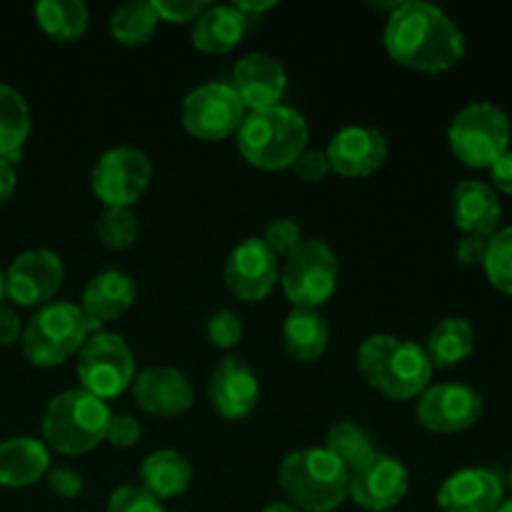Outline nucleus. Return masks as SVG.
<instances>
[{"label": "nucleus", "instance_id": "f257e3e1", "mask_svg": "<svg viewBox=\"0 0 512 512\" xmlns=\"http://www.w3.org/2000/svg\"><path fill=\"white\" fill-rule=\"evenodd\" d=\"M385 50L398 65L420 73H445L465 58V35L443 8L395 3L383 33Z\"/></svg>", "mask_w": 512, "mask_h": 512}, {"label": "nucleus", "instance_id": "f03ea898", "mask_svg": "<svg viewBox=\"0 0 512 512\" xmlns=\"http://www.w3.org/2000/svg\"><path fill=\"white\" fill-rule=\"evenodd\" d=\"M358 373L388 400L420 398L433 380V363L425 348L390 333H375L358 348Z\"/></svg>", "mask_w": 512, "mask_h": 512}, {"label": "nucleus", "instance_id": "7ed1b4c3", "mask_svg": "<svg viewBox=\"0 0 512 512\" xmlns=\"http://www.w3.org/2000/svg\"><path fill=\"white\" fill-rule=\"evenodd\" d=\"M278 483L295 510L333 512L348 500L350 473L325 448H305L285 455Z\"/></svg>", "mask_w": 512, "mask_h": 512}, {"label": "nucleus", "instance_id": "20e7f679", "mask_svg": "<svg viewBox=\"0 0 512 512\" xmlns=\"http://www.w3.org/2000/svg\"><path fill=\"white\" fill-rule=\"evenodd\" d=\"M238 150L253 168L285 170L308 145V123L298 110L278 105L258 113H245L238 130Z\"/></svg>", "mask_w": 512, "mask_h": 512}, {"label": "nucleus", "instance_id": "39448f33", "mask_svg": "<svg viewBox=\"0 0 512 512\" xmlns=\"http://www.w3.org/2000/svg\"><path fill=\"white\" fill-rule=\"evenodd\" d=\"M113 413L108 403L83 388L55 395L43 415V438L48 448L63 455H85L105 443Z\"/></svg>", "mask_w": 512, "mask_h": 512}, {"label": "nucleus", "instance_id": "423d86ee", "mask_svg": "<svg viewBox=\"0 0 512 512\" xmlns=\"http://www.w3.org/2000/svg\"><path fill=\"white\" fill-rule=\"evenodd\" d=\"M93 323L75 303H48L23 328V353L38 368H58L80 353L85 340L98 333Z\"/></svg>", "mask_w": 512, "mask_h": 512}, {"label": "nucleus", "instance_id": "0eeeda50", "mask_svg": "<svg viewBox=\"0 0 512 512\" xmlns=\"http://www.w3.org/2000/svg\"><path fill=\"white\" fill-rule=\"evenodd\" d=\"M510 140V115L488 100L465 105L448 128L450 153L473 170H488L500 155L508 153Z\"/></svg>", "mask_w": 512, "mask_h": 512}, {"label": "nucleus", "instance_id": "6e6552de", "mask_svg": "<svg viewBox=\"0 0 512 512\" xmlns=\"http://www.w3.org/2000/svg\"><path fill=\"white\" fill-rule=\"evenodd\" d=\"M338 258L325 240L310 238L303 240L293 253L285 258L280 270L285 298L293 308L318 310L328 303L338 290Z\"/></svg>", "mask_w": 512, "mask_h": 512}, {"label": "nucleus", "instance_id": "1a4fd4ad", "mask_svg": "<svg viewBox=\"0 0 512 512\" xmlns=\"http://www.w3.org/2000/svg\"><path fill=\"white\" fill-rule=\"evenodd\" d=\"M78 378L83 390L100 400H113L133 388L135 355L130 345L115 333L90 335L78 353Z\"/></svg>", "mask_w": 512, "mask_h": 512}, {"label": "nucleus", "instance_id": "9d476101", "mask_svg": "<svg viewBox=\"0 0 512 512\" xmlns=\"http://www.w3.org/2000/svg\"><path fill=\"white\" fill-rule=\"evenodd\" d=\"M180 120L195 140L220 143L230 135H238L245 108L230 83H205L185 95Z\"/></svg>", "mask_w": 512, "mask_h": 512}, {"label": "nucleus", "instance_id": "9b49d317", "mask_svg": "<svg viewBox=\"0 0 512 512\" xmlns=\"http://www.w3.org/2000/svg\"><path fill=\"white\" fill-rule=\"evenodd\" d=\"M153 180V163L140 148L120 145L100 155L90 173V188L105 208H130Z\"/></svg>", "mask_w": 512, "mask_h": 512}, {"label": "nucleus", "instance_id": "f8f14e48", "mask_svg": "<svg viewBox=\"0 0 512 512\" xmlns=\"http://www.w3.org/2000/svg\"><path fill=\"white\" fill-rule=\"evenodd\" d=\"M485 400L473 385L440 383L430 385L418 400V420L425 430L438 435L465 433L480 420Z\"/></svg>", "mask_w": 512, "mask_h": 512}, {"label": "nucleus", "instance_id": "ddd939ff", "mask_svg": "<svg viewBox=\"0 0 512 512\" xmlns=\"http://www.w3.org/2000/svg\"><path fill=\"white\" fill-rule=\"evenodd\" d=\"M410 490L408 468L398 458L375 453L360 468L350 473L348 498L368 512L398 508Z\"/></svg>", "mask_w": 512, "mask_h": 512}, {"label": "nucleus", "instance_id": "4468645a", "mask_svg": "<svg viewBox=\"0 0 512 512\" xmlns=\"http://www.w3.org/2000/svg\"><path fill=\"white\" fill-rule=\"evenodd\" d=\"M63 260L53 250H25L5 273V295L23 308H43L63 285Z\"/></svg>", "mask_w": 512, "mask_h": 512}, {"label": "nucleus", "instance_id": "2eb2a0df", "mask_svg": "<svg viewBox=\"0 0 512 512\" xmlns=\"http://www.w3.org/2000/svg\"><path fill=\"white\" fill-rule=\"evenodd\" d=\"M280 280V263L260 238L235 245L225 263V285L243 303H260L275 290Z\"/></svg>", "mask_w": 512, "mask_h": 512}, {"label": "nucleus", "instance_id": "dca6fc26", "mask_svg": "<svg viewBox=\"0 0 512 512\" xmlns=\"http://www.w3.org/2000/svg\"><path fill=\"white\" fill-rule=\"evenodd\" d=\"M230 88L243 103L245 113L278 108L288 93V73L283 63L268 53H250L235 63Z\"/></svg>", "mask_w": 512, "mask_h": 512}, {"label": "nucleus", "instance_id": "f3484780", "mask_svg": "<svg viewBox=\"0 0 512 512\" xmlns=\"http://www.w3.org/2000/svg\"><path fill=\"white\" fill-rule=\"evenodd\" d=\"M388 138L370 125H350L343 128L328 143L330 170L340 178H368L378 173L388 160Z\"/></svg>", "mask_w": 512, "mask_h": 512}, {"label": "nucleus", "instance_id": "a211bd4d", "mask_svg": "<svg viewBox=\"0 0 512 512\" xmlns=\"http://www.w3.org/2000/svg\"><path fill=\"white\" fill-rule=\"evenodd\" d=\"M208 400L215 413L225 420H245L260 400V383L255 370L243 358L220 360L208 380Z\"/></svg>", "mask_w": 512, "mask_h": 512}, {"label": "nucleus", "instance_id": "6ab92c4d", "mask_svg": "<svg viewBox=\"0 0 512 512\" xmlns=\"http://www.w3.org/2000/svg\"><path fill=\"white\" fill-rule=\"evenodd\" d=\"M505 503V483L490 468H463L438 490L440 512H498Z\"/></svg>", "mask_w": 512, "mask_h": 512}, {"label": "nucleus", "instance_id": "aec40b11", "mask_svg": "<svg viewBox=\"0 0 512 512\" xmlns=\"http://www.w3.org/2000/svg\"><path fill=\"white\" fill-rule=\"evenodd\" d=\"M135 403L148 415L175 418L193 408L195 393L190 380L175 368H148L133 380Z\"/></svg>", "mask_w": 512, "mask_h": 512}, {"label": "nucleus", "instance_id": "412c9836", "mask_svg": "<svg viewBox=\"0 0 512 512\" xmlns=\"http://www.w3.org/2000/svg\"><path fill=\"white\" fill-rule=\"evenodd\" d=\"M450 213H453V223L458 225V230H463V235L493 238L500 230L503 205H500V195L495 193L493 185L483 183V180H463L453 190Z\"/></svg>", "mask_w": 512, "mask_h": 512}, {"label": "nucleus", "instance_id": "4be33fe9", "mask_svg": "<svg viewBox=\"0 0 512 512\" xmlns=\"http://www.w3.org/2000/svg\"><path fill=\"white\" fill-rule=\"evenodd\" d=\"M250 28H253V18L240 13L235 5H208L193 23L190 40L203 53L225 55L243 43Z\"/></svg>", "mask_w": 512, "mask_h": 512}, {"label": "nucleus", "instance_id": "5701e85b", "mask_svg": "<svg viewBox=\"0 0 512 512\" xmlns=\"http://www.w3.org/2000/svg\"><path fill=\"white\" fill-rule=\"evenodd\" d=\"M135 298H138V288H135V280L128 273H123V270H103V273L93 275L90 283L85 285L80 310L93 323L103 325L128 313L135 305Z\"/></svg>", "mask_w": 512, "mask_h": 512}, {"label": "nucleus", "instance_id": "b1692460", "mask_svg": "<svg viewBox=\"0 0 512 512\" xmlns=\"http://www.w3.org/2000/svg\"><path fill=\"white\" fill-rule=\"evenodd\" d=\"M50 473V453L40 440L13 438L0 445V485L30 488Z\"/></svg>", "mask_w": 512, "mask_h": 512}, {"label": "nucleus", "instance_id": "393cba45", "mask_svg": "<svg viewBox=\"0 0 512 512\" xmlns=\"http://www.w3.org/2000/svg\"><path fill=\"white\" fill-rule=\"evenodd\" d=\"M140 480H143V488L163 503V500L178 498V495H183L190 488L193 468H190L188 458L183 453L163 448L155 450V453H150L143 460Z\"/></svg>", "mask_w": 512, "mask_h": 512}, {"label": "nucleus", "instance_id": "a878e982", "mask_svg": "<svg viewBox=\"0 0 512 512\" xmlns=\"http://www.w3.org/2000/svg\"><path fill=\"white\" fill-rule=\"evenodd\" d=\"M283 343L290 358L313 363L328 350L330 328L320 310L293 308L283 323Z\"/></svg>", "mask_w": 512, "mask_h": 512}, {"label": "nucleus", "instance_id": "bb28decb", "mask_svg": "<svg viewBox=\"0 0 512 512\" xmlns=\"http://www.w3.org/2000/svg\"><path fill=\"white\" fill-rule=\"evenodd\" d=\"M475 350V330L465 318H443L430 333L425 353L433 368H455Z\"/></svg>", "mask_w": 512, "mask_h": 512}, {"label": "nucleus", "instance_id": "cd10ccee", "mask_svg": "<svg viewBox=\"0 0 512 512\" xmlns=\"http://www.w3.org/2000/svg\"><path fill=\"white\" fill-rule=\"evenodd\" d=\"M30 135V110L23 95L0 83V158L18 163Z\"/></svg>", "mask_w": 512, "mask_h": 512}, {"label": "nucleus", "instance_id": "c85d7f7f", "mask_svg": "<svg viewBox=\"0 0 512 512\" xmlns=\"http://www.w3.org/2000/svg\"><path fill=\"white\" fill-rule=\"evenodd\" d=\"M35 18L55 43H75L88 30V5L80 0H43L35 5Z\"/></svg>", "mask_w": 512, "mask_h": 512}, {"label": "nucleus", "instance_id": "c756f323", "mask_svg": "<svg viewBox=\"0 0 512 512\" xmlns=\"http://www.w3.org/2000/svg\"><path fill=\"white\" fill-rule=\"evenodd\" d=\"M160 18L155 15L150 0H133L125 3L110 15V35L115 43L125 48H140L153 40Z\"/></svg>", "mask_w": 512, "mask_h": 512}, {"label": "nucleus", "instance_id": "7c9ffc66", "mask_svg": "<svg viewBox=\"0 0 512 512\" xmlns=\"http://www.w3.org/2000/svg\"><path fill=\"white\" fill-rule=\"evenodd\" d=\"M328 453H333L340 463L348 468V473H353L355 468L365 463V460L373 458L378 450H375L373 438L365 433V428H360L353 420H340L325 435V445Z\"/></svg>", "mask_w": 512, "mask_h": 512}, {"label": "nucleus", "instance_id": "2f4dec72", "mask_svg": "<svg viewBox=\"0 0 512 512\" xmlns=\"http://www.w3.org/2000/svg\"><path fill=\"white\" fill-rule=\"evenodd\" d=\"M483 270L495 290L512 295V225H505L493 238H488Z\"/></svg>", "mask_w": 512, "mask_h": 512}, {"label": "nucleus", "instance_id": "473e14b6", "mask_svg": "<svg viewBox=\"0 0 512 512\" xmlns=\"http://www.w3.org/2000/svg\"><path fill=\"white\" fill-rule=\"evenodd\" d=\"M100 243L110 250L133 248L140 235V223L130 208H105L95 225Z\"/></svg>", "mask_w": 512, "mask_h": 512}, {"label": "nucleus", "instance_id": "72a5a7b5", "mask_svg": "<svg viewBox=\"0 0 512 512\" xmlns=\"http://www.w3.org/2000/svg\"><path fill=\"white\" fill-rule=\"evenodd\" d=\"M260 240L268 245V250L275 255V258H280V255L288 258V255L303 243V230H300V225L295 223V220L275 218L265 225L263 238Z\"/></svg>", "mask_w": 512, "mask_h": 512}, {"label": "nucleus", "instance_id": "f704fd0d", "mask_svg": "<svg viewBox=\"0 0 512 512\" xmlns=\"http://www.w3.org/2000/svg\"><path fill=\"white\" fill-rule=\"evenodd\" d=\"M105 512H165L163 503L148 493L143 485H123L113 490Z\"/></svg>", "mask_w": 512, "mask_h": 512}, {"label": "nucleus", "instance_id": "c9c22d12", "mask_svg": "<svg viewBox=\"0 0 512 512\" xmlns=\"http://www.w3.org/2000/svg\"><path fill=\"white\" fill-rule=\"evenodd\" d=\"M208 340L220 350L238 348L243 340V323L230 310H220L208 320Z\"/></svg>", "mask_w": 512, "mask_h": 512}, {"label": "nucleus", "instance_id": "e433bc0d", "mask_svg": "<svg viewBox=\"0 0 512 512\" xmlns=\"http://www.w3.org/2000/svg\"><path fill=\"white\" fill-rule=\"evenodd\" d=\"M155 15L165 23H195V20L203 15V10L208 8L205 0H150Z\"/></svg>", "mask_w": 512, "mask_h": 512}, {"label": "nucleus", "instance_id": "4c0bfd02", "mask_svg": "<svg viewBox=\"0 0 512 512\" xmlns=\"http://www.w3.org/2000/svg\"><path fill=\"white\" fill-rule=\"evenodd\" d=\"M293 173L298 180L313 185V183H323L333 170H330L325 150H303L300 158L293 163Z\"/></svg>", "mask_w": 512, "mask_h": 512}, {"label": "nucleus", "instance_id": "58836bf2", "mask_svg": "<svg viewBox=\"0 0 512 512\" xmlns=\"http://www.w3.org/2000/svg\"><path fill=\"white\" fill-rule=\"evenodd\" d=\"M143 438V425L138 423L130 415H113L108 425V433H105V440L115 448H135Z\"/></svg>", "mask_w": 512, "mask_h": 512}, {"label": "nucleus", "instance_id": "ea45409f", "mask_svg": "<svg viewBox=\"0 0 512 512\" xmlns=\"http://www.w3.org/2000/svg\"><path fill=\"white\" fill-rule=\"evenodd\" d=\"M83 475L73 468H55L48 473L50 493L63 500H73L83 493Z\"/></svg>", "mask_w": 512, "mask_h": 512}, {"label": "nucleus", "instance_id": "a19ab883", "mask_svg": "<svg viewBox=\"0 0 512 512\" xmlns=\"http://www.w3.org/2000/svg\"><path fill=\"white\" fill-rule=\"evenodd\" d=\"M458 263L465 268H483L485 255H488V238H475V235H463L455 248Z\"/></svg>", "mask_w": 512, "mask_h": 512}, {"label": "nucleus", "instance_id": "79ce46f5", "mask_svg": "<svg viewBox=\"0 0 512 512\" xmlns=\"http://www.w3.org/2000/svg\"><path fill=\"white\" fill-rule=\"evenodd\" d=\"M490 180H493L495 193H503L512 198V150L500 155L493 165H490Z\"/></svg>", "mask_w": 512, "mask_h": 512}, {"label": "nucleus", "instance_id": "37998d69", "mask_svg": "<svg viewBox=\"0 0 512 512\" xmlns=\"http://www.w3.org/2000/svg\"><path fill=\"white\" fill-rule=\"evenodd\" d=\"M23 338V323H20V315L15 310L0 305V345L8 348V345L18 343Z\"/></svg>", "mask_w": 512, "mask_h": 512}, {"label": "nucleus", "instance_id": "c03bdc74", "mask_svg": "<svg viewBox=\"0 0 512 512\" xmlns=\"http://www.w3.org/2000/svg\"><path fill=\"white\" fill-rule=\"evenodd\" d=\"M15 185H18V175H15L13 163L0 158V208L13 198L15 193Z\"/></svg>", "mask_w": 512, "mask_h": 512}, {"label": "nucleus", "instance_id": "a18cd8bd", "mask_svg": "<svg viewBox=\"0 0 512 512\" xmlns=\"http://www.w3.org/2000/svg\"><path fill=\"white\" fill-rule=\"evenodd\" d=\"M235 8H238L243 15H248V18L258 20V15L273 10L275 3H273V0H270V3H235Z\"/></svg>", "mask_w": 512, "mask_h": 512}, {"label": "nucleus", "instance_id": "49530a36", "mask_svg": "<svg viewBox=\"0 0 512 512\" xmlns=\"http://www.w3.org/2000/svg\"><path fill=\"white\" fill-rule=\"evenodd\" d=\"M263 512H300V510H295L293 505H288V503H273V505H268V508H263Z\"/></svg>", "mask_w": 512, "mask_h": 512}, {"label": "nucleus", "instance_id": "de8ad7c7", "mask_svg": "<svg viewBox=\"0 0 512 512\" xmlns=\"http://www.w3.org/2000/svg\"><path fill=\"white\" fill-rule=\"evenodd\" d=\"M503 483H505V488H508V493H510V500H512V468L508 470V478H505Z\"/></svg>", "mask_w": 512, "mask_h": 512}, {"label": "nucleus", "instance_id": "09e8293b", "mask_svg": "<svg viewBox=\"0 0 512 512\" xmlns=\"http://www.w3.org/2000/svg\"><path fill=\"white\" fill-rule=\"evenodd\" d=\"M498 512H512V500H505V503L498 508Z\"/></svg>", "mask_w": 512, "mask_h": 512}, {"label": "nucleus", "instance_id": "8fccbe9b", "mask_svg": "<svg viewBox=\"0 0 512 512\" xmlns=\"http://www.w3.org/2000/svg\"><path fill=\"white\" fill-rule=\"evenodd\" d=\"M3 295H5V275L3 270H0V300H3Z\"/></svg>", "mask_w": 512, "mask_h": 512}]
</instances>
